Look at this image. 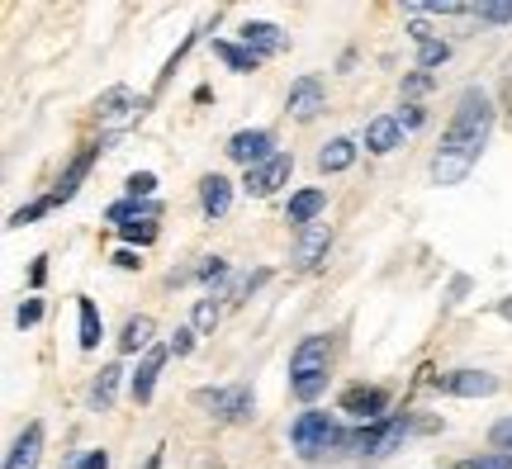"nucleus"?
<instances>
[{
	"label": "nucleus",
	"mask_w": 512,
	"mask_h": 469,
	"mask_svg": "<svg viewBox=\"0 0 512 469\" xmlns=\"http://www.w3.org/2000/svg\"><path fill=\"white\" fill-rule=\"evenodd\" d=\"M347 441H351V432H342L337 417H328V413H299L290 422V446L304 460H313V455H323V451H337Z\"/></svg>",
	"instance_id": "3"
},
{
	"label": "nucleus",
	"mask_w": 512,
	"mask_h": 469,
	"mask_svg": "<svg viewBox=\"0 0 512 469\" xmlns=\"http://www.w3.org/2000/svg\"><path fill=\"white\" fill-rule=\"evenodd\" d=\"M214 53L228 62V72H256V62H261L252 48H242V43H228V38H214Z\"/></svg>",
	"instance_id": "25"
},
{
	"label": "nucleus",
	"mask_w": 512,
	"mask_h": 469,
	"mask_svg": "<svg viewBox=\"0 0 512 469\" xmlns=\"http://www.w3.org/2000/svg\"><path fill=\"white\" fill-rule=\"evenodd\" d=\"M152 332H157V323H152L147 313L128 318V323H124V337H119V351H124V356H133V351H152Z\"/></svg>",
	"instance_id": "22"
},
{
	"label": "nucleus",
	"mask_w": 512,
	"mask_h": 469,
	"mask_svg": "<svg viewBox=\"0 0 512 469\" xmlns=\"http://www.w3.org/2000/svg\"><path fill=\"white\" fill-rule=\"evenodd\" d=\"M195 337H200L195 327H176L171 342H166V351H171V356H190V351H195Z\"/></svg>",
	"instance_id": "32"
},
{
	"label": "nucleus",
	"mask_w": 512,
	"mask_h": 469,
	"mask_svg": "<svg viewBox=\"0 0 512 469\" xmlns=\"http://www.w3.org/2000/svg\"><path fill=\"white\" fill-rule=\"evenodd\" d=\"M152 190H157V176H152V171H133V176H128V199H147Z\"/></svg>",
	"instance_id": "33"
},
{
	"label": "nucleus",
	"mask_w": 512,
	"mask_h": 469,
	"mask_svg": "<svg viewBox=\"0 0 512 469\" xmlns=\"http://www.w3.org/2000/svg\"><path fill=\"white\" fill-rule=\"evenodd\" d=\"M119 237L143 247V242H152V237H157V218H128V223H119Z\"/></svg>",
	"instance_id": "29"
},
{
	"label": "nucleus",
	"mask_w": 512,
	"mask_h": 469,
	"mask_svg": "<svg viewBox=\"0 0 512 469\" xmlns=\"http://www.w3.org/2000/svg\"><path fill=\"white\" fill-rule=\"evenodd\" d=\"M432 389L451 398H489L498 394V375H489V370H446V375H432Z\"/></svg>",
	"instance_id": "6"
},
{
	"label": "nucleus",
	"mask_w": 512,
	"mask_h": 469,
	"mask_svg": "<svg viewBox=\"0 0 512 469\" xmlns=\"http://www.w3.org/2000/svg\"><path fill=\"white\" fill-rule=\"evenodd\" d=\"M494 133V100L479 86H465L456 100V114L441 133V147L432 152V181L437 185H460L479 166L484 147Z\"/></svg>",
	"instance_id": "1"
},
{
	"label": "nucleus",
	"mask_w": 512,
	"mask_h": 469,
	"mask_svg": "<svg viewBox=\"0 0 512 469\" xmlns=\"http://www.w3.org/2000/svg\"><path fill=\"white\" fill-rule=\"evenodd\" d=\"M166 356H171L166 346H152V351H143V361H138L133 379H128V389H133V398H138V403H147V398H152V389H157V375H162Z\"/></svg>",
	"instance_id": "16"
},
{
	"label": "nucleus",
	"mask_w": 512,
	"mask_h": 469,
	"mask_svg": "<svg viewBox=\"0 0 512 469\" xmlns=\"http://www.w3.org/2000/svg\"><path fill=\"white\" fill-rule=\"evenodd\" d=\"M427 86H432V72H413L408 81H403V91H408V95H422Z\"/></svg>",
	"instance_id": "39"
},
{
	"label": "nucleus",
	"mask_w": 512,
	"mask_h": 469,
	"mask_svg": "<svg viewBox=\"0 0 512 469\" xmlns=\"http://www.w3.org/2000/svg\"><path fill=\"white\" fill-rule=\"evenodd\" d=\"M242 48H252L256 57H275L290 48V34L280 29V24H266V19H252V24H242Z\"/></svg>",
	"instance_id": "11"
},
{
	"label": "nucleus",
	"mask_w": 512,
	"mask_h": 469,
	"mask_svg": "<svg viewBox=\"0 0 512 469\" xmlns=\"http://www.w3.org/2000/svg\"><path fill=\"white\" fill-rule=\"evenodd\" d=\"M285 109H290L299 124H309V119H318L323 109H328V91H323V76H299L290 86V95H285Z\"/></svg>",
	"instance_id": "9"
},
{
	"label": "nucleus",
	"mask_w": 512,
	"mask_h": 469,
	"mask_svg": "<svg viewBox=\"0 0 512 469\" xmlns=\"http://www.w3.org/2000/svg\"><path fill=\"white\" fill-rule=\"evenodd\" d=\"M76 313H81V351H95V346H100V337H105L100 313H95L91 299H81V304H76Z\"/></svg>",
	"instance_id": "27"
},
{
	"label": "nucleus",
	"mask_w": 512,
	"mask_h": 469,
	"mask_svg": "<svg viewBox=\"0 0 512 469\" xmlns=\"http://www.w3.org/2000/svg\"><path fill=\"white\" fill-rule=\"evenodd\" d=\"M498 313H503V318H508V323H512V294H508V299H503V304H498Z\"/></svg>",
	"instance_id": "43"
},
{
	"label": "nucleus",
	"mask_w": 512,
	"mask_h": 469,
	"mask_svg": "<svg viewBox=\"0 0 512 469\" xmlns=\"http://www.w3.org/2000/svg\"><path fill=\"white\" fill-rule=\"evenodd\" d=\"M399 143H403V124L394 119V114H375V119L366 124V147L375 152V157H389Z\"/></svg>",
	"instance_id": "18"
},
{
	"label": "nucleus",
	"mask_w": 512,
	"mask_h": 469,
	"mask_svg": "<svg viewBox=\"0 0 512 469\" xmlns=\"http://www.w3.org/2000/svg\"><path fill=\"white\" fill-rule=\"evenodd\" d=\"M413 43H418V72H432V67H441L451 57V43L437 38L427 24H413Z\"/></svg>",
	"instance_id": "19"
},
{
	"label": "nucleus",
	"mask_w": 512,
	"mask_h": 469,
	"mask_svg": "<svg viewBox=\"0 0 512 469\" xmlns=\"http://www.w3.org/2000/svg\"><path fill=\"white\" fill-rule=\"evenodd\" d=\"M67 469H110V451H81L67 460Z\"/></svg>",
	"instance_id": "34"
},
{
	"label": "nucleus",
	"mask_w": 512,
	"mask_h": 469,
	"mask_svg": "<svg viewBox=\"0 0 512 469\" xmlns=\"http://www.w3.org/2000/svg\"><path fill=\"white\" fill-rule=\"evenodd\" d=\"M48 209H57L53 195H43V199H34V204H24V209H15V214H10V228H29V223H34V218H43Z\"/></svg>",
	"instance_id": "30"
},
{
	"label": "nucleus",
	"mask_w": 512,
	"mask_h": 469,
	"mask_svg": "<svg viewBox=\"0 0 512 469\" xmlns=\"http://www.w3.org/2000/svg\"><path fill=\"white\" fill-rule=\"evenodd\" d=\"M328 209V190H299V195L290 199V223L294 228H309V223H318V214Z\"/></svg>",
	"instance_id": "21"
},
{
	"label": "nucleus",
	"mask_w": 512,
	"mask_h": 469,
	"mask_svg": "<svg viewBox=\"0 0 512 469\" xmlns=\"http://www.w3.org/2000/svg\"><path fill=\"white\" fill-rule=\"evenodd\" d=\"M503 109L512 114V62H508V81H503Z\"/></svg>",
	"instance_id": "41"
},
{
	"label": "nucleus",
	"mask_w": 512,
	"mask_h": 469,
	"mask_svg": "<svg viewBox=\"0 0 512 469\" xmlns=\"http://www.w3.org/2000/svg\"><path fill=\"white\" fill-rule=\"evenodd\" d=\"M219 318H223V299H214V294L195 299V313H190V327H195V332H214Z\"/></svg>",
	"instance_id": "28"
},
{
	"label": "nucleus",
	"mask_w": 512,
	"mask_h": 469,
	"mask_svg": "<svg viewBox=\"0 0 512 469\" xmlns=\"http://www.w3.org/2000/svg\"><path fill=\"white\" fill-rule=\"evenodd\" d=\"M223 152H228L238 166H247V171H252V166H261V162H271V157H275V138H271V128H242V133H233V138H228V147H223Z\"/></svg>",
	"instance_id": "7"
},
{
	"label": "nucleus",
	"mask_w": 512,
	"mask_h": 469,
	"mask_svg": "<svg viewBox=\"0 0 512 469\" xmlns=\"http://www.w3.org/2000/svg\"><path fill=\"white\" fill-rule=\"evenodd\" d=\"M114 266H119V271H143V256L124 247V252H114Z\"/></svg>",
	"instance_id": "38"
},
{
	"label": "nucleus",
	"mask_w": 512,
	"mask_h": 469,
	"mask_svg": "<svg viewBox=\"0 0 512 469\" xmlns=\"http://www.w3.org/2000/svg\"><path fill=\"white\" fill-rule=\"evenodd\" d=\"M389 408V394L384 389H347V398H342V413H351V417H361V422H380V417H389L384 413Z\"/></svg>",
	"instance_id": "15"
},
{
	"label": "nucleus",
	"mask_w": 512,
	"mask_h": 469,
	"mask_svg": "<svg viewBox=\"0 0 512 469\" xmlns=\"http://www.w3.org/2000/svg\"><path fill=\"white\" fill-rule=\"evenodd\" d=\"M451 469H512V455L503 451H484V455H470V460H460Z\"/></svg>",
	"instance_id": "31"
},
{
	"label": "nucleus",
	"mask_w": 512,
	"mask_h": 469,
	"mask_svg": "<svg viewBox=\"0 0 512 469\" xmlns=\"http://www.w3.org/2000/svg\"><path fill=\"white\" fill-rule=\"evenodd\" d=\"M119 384H124V365H105L100 375H95V384H91V408L95 413H105L114 403V394H119Z\"/></svg>",
	"instance_id": "23"
},
{
	"label": "nucleus",
	"mask_w": 512,
	"mask_h": 469,
	"mask_svg": "<svg viewBox=\"0 0 512 469\" xmlns=\"http://www.w3.org/2000/svg\"><path fill=\"white\" fill-rule=\"evenodd\" d=\"M200 209H204V218H228V209H233V181L219 176V171H209L200 181Z\"/></svg>",
	"instance_id": "14"
},
{
	"label": "nucleus",
	"mask_w": 512,
	"mask_h": 469,
	"mask_svg": "<svg viewBox=\"0 0 512 469\" xmlns=\"http://www.w3.org/2000/svg\"><path fill=\"white\" fill-rule=\"evenodd\" d=\"M475 19H484V24H512V5H475Z\"/></svg>",
	"instance_id": "35"
},
{
	"label": "nucleus",
	"mask_w": 512,
	"mask_h": 469,
	"mask_svg": "<svg viewBox=\"0 0 512 469\" xmlns=\"http://www.w3.org/2000/svg\"><path fill=\"white\" fill-rule=\"evenodd\" d=\"M422 119H427V114H422V105H403V114H399L403 128H422Z\"/></svg>",
	"instance_id": "40"
},
{
	"label": "nucleus",
	"mask_w": 512,
	"mask_h": 469,
	"mask_svg": "<svg viewBox=\"0 0 512 469\" xmlns=\"http://www.w3.org/2000/svg\"><path fill=\"white\" fill-rule=\"evenodd\" d=\"M228 275H233V266H228L223 256H200L195 266H185V271H171V275H166V285L176 289V285H190V280H204L209 289H219Z\"/></svg>",
	"instance_id": "12"
},
{
	"label": "nucleus",
	"mask_w": 512,
	"mask_h": 469,
	"mask_svg": "<svg viewBox=\"0 0 512 469\" xmlns=\"http://www.w3.org/2000/svg\"><path fill=\"white\" fill-rule=\"evenodd\" d=\"M95 109H100V124H110V128H124L128 119H138V114H143L128 86H114V91H105Z\"/></svg>",
	"instance_id": "13"
},
{
	"label": "nucleus",
	"mask_w": 512,
	"mask_h": 469,
	"mask_svg": "<svg viewBox=\"0 0 512 469\" xmlns=\"http://www.w3.org/2000/svg\"><path fill=\"white\" fill-rule=\"evenodd\" d=\"M328 370H332V342L328 337H304V342L294 346L290 356V389L299 403H313V398L328 389Z\"/></svg>",
	"instance_id": "2"
},
{
	"label": "nucleus",
	"mask_w": 512,
	"mask_h": 469,
	"mask_svg": "<svg viewBox=\"0 0 512 469\" xmlns=\"http://www.w3.org/2000/svg\"><path fill=\"white\" fill-rule=\"evenodd\" d=\"M128 218H162V204L157 199H119V204H110V223H128Z\"/></svg>",
	"instance_id": "26"
},
{
	"label": "nucleus",
	"mask_w": 512,
	"mask_h": 469,
	"mask_svg": "<svg viewBox=\"0 0 512 469\" xmlns=\"http://www.w3.org/2000/svg\"><path fill=\"white\" fill-rule=\"evenodd\" d=\"M38 318H43V299H24L19 304V327H34Z\"/></svg>",
	"instance_id": "37"
},
{
	"label": "nucleus",
	"mask_w": 512,
	"mask_h": 469,
	"mask_svg": "<svg viewBox=\"0 0 512 469\" xmlns=\"http://www.w3.org/2000/svg\"><path fill=\"white\" fill-rule=\"evenodd\" d=\"M489 441H494V451L512 455V417H503V422H494V432H489Z\"/></svg>",
	"instance_id": "36"
},
{
	"label": "nucleus",
	"mask_w": 512,
	"mask_h": 469,
	"mask_svg": "<svg viewBox=\"0 0 512 469\" xmlns=\"http://www.w3.org/2000/svg\"><path fill=\"white\" fill-rule=\"evenodd\" d=\"M110 143H114V133H110V138H100V143H91L86 152H76V162L67 166V171H62V181H57V190H53L57 204H67V199H72L76 190H81V181H86V171L95 166V157H100V152H110Z\"/></svg>",
	"instance_id": "10"
},
{
	"label": "nucleus",
	"mask_w": 512,
	"mask_h": 469,
	"mask_svg": "<svg viewBox=\"0 0 512 469\" xmlns=\"http://www.w3.org/2000/svg\"><path fill=\"white\" fill-rule=\"evenodd\" d=\"M465 289H470V280H465V275H456V280H451V299H460Z\"/></svg>",
	"instance_id": "42"
},
{
	"label": "nucleus",
	"mask_w": 512,
	"mask_h": 469,
	"mask_svg": "<svg viewBox=\"0 0 512 469\" xmlns=\"http://www.w3.org/2000/svg\"><path fill=\"white\" fill-rule=\"evenodd\" d=\"M332 247V228L328 223H309V228H299V242H294V261L299 266H318Z\"/></svg>",
	"instance_id": "17"
},
{
	"label": "nucleus",
	"mask_w": 512,
	"mask_h": 469,
	"mask_svg": "<svg viewBox=\"0 0 512 469\" xmlns=\"http://www.w3.org/2000/svg\"><path fill=\"white\" fill-rule=\"evenodd\" d=\"M290 171H294V157H290V152H275L271 162L252 166V171L242 176V190H247L252 199H266V195H275L280 185L290 181Z\"/></svg>",
	"instance_id": "8"
},
{
	"label": "nucleus",
	"mask_w": 512,
	"mask_h": 469,
	"mask_svg": "<svg viewBox=\"0 0 512 469\" xmlns=\"http://www.w3.org/2000/svg\"><path fill=\"white\" fill-rule=\"evenodd\" d=\"M38 451H43V427H38V422H29V427H24V436H19L15 446H10V455H5V469H34Z\"/></svg>",
	"instance_id": "20"
},
{
	"label": "nucleus",
	"mask_w": 512,
	"mask_h": 469,
	"mask_svg": "<svg viewBox=\"0 0 512 469\" xmlns=\"http://www.w3.org/2000/svg\"><path fill=\"white\" fill-rule=\"evenodd\" d=\"M413 427H422V422H413V417H380V422H366L361 432H351L347 451L351 455H389Z\"/></svg>",
	"instance_id": "4"
},
{
	"label": "nucleus",
	"mask_w": 512,
	"mask_h": 469,
	"mask_svg": "<svg viewBox=\"0 0 512 469\" xmlns=\"http://www.w3.org/2000/svg\"><path fill=\"white\" fill-rule=\"evenodd\" d=\"M195 403H200L209 417L219 422H247L256 408V398L247 384H219V389H195Z\"/></svg>",
	"instance_id": "5"
},
{
	"label": "nucleus",
	"mask_w": 512,
	"mask_h": 469,
	"mask_svg": "<svg viewBox=\"0 0 512 469\" xmlns=\"http://www.w3.org/2000/svg\"><path fill=\"white\" fill-rule=\"evenodd\" d=\"M356 162V143H351V138H332V143H323V152H318V166H323V171H347V166Z\"/></svg>",
	"instance_id": "24"
}]
</instances>
